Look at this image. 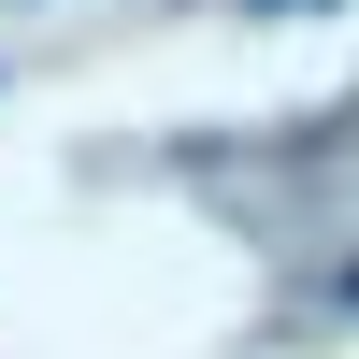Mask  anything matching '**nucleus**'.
<instances>
[{
    "label": "nucleus",
    "mask_w": 359,
    "mask_h": 359,
    "mask_svg": "<svg viewBox=\"0 0 359 359\" xmlns=\"http://www.w3.org/2000/svg\"><path fill=\"white\" fill-rule=\"evenodd\" d=\"M331 287H345V302H359V259H345V273H331Z\"/></svg>",
    "instance_id": "1"
}]
</instances>
